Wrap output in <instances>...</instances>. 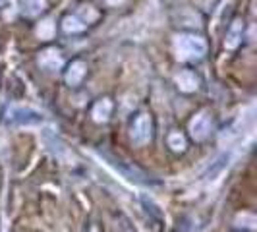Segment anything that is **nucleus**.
<instances>
[{
  "label": "nucleus",
  "instance_id": "f257e3e1",
  "mask_svg": "<svg viewBox=\"0 0 257 232\" xmlns=\"http://www.w3.org/2000/svg\"><path fill=\"white\" fill-rule=\"evenodd\" d=\"M128 232H132V230H128Z\"/></svg>",
  "mask_w": 257,
  "mask_h": 232
}]
</instances>
